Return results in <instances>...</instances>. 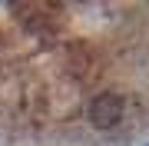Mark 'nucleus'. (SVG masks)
I'll return each instance as SVG.
<instances>
[{"instance_id":"f257e3e1","label":"nucleus","mask_w":149,"mask_h":146,"mask_svg":"<svg viewBox=\"0 0 149 146\" xmlns=\"http://www.w3.org/2000/svg\"><path fill=\"white\" fill-rule=\"evenodd\" d=\"M119 119H123V100L116 93H100L90 103V123L96 130H113L119 126Z\"/></svg>"}]
</instances>
